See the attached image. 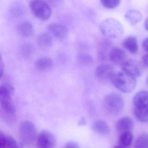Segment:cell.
<instances>
[{"label":"cell","instance_id":"52a82bcc","mask_svg":"<svg viewBox=\"0 0 148 148\" xmlns=\"http://www.w3.org/2000/svg\"><path fill=\"white\" fill-rule=\"evenodd\" d=\"M121 67L123 71L136 78L142 75L145 68L142 62L132 59L126 60Z\"/></svg>","mask_w":148,"mask_h":148},{"label":"cell","instance_id":"5bb4252c","mask_svg":"<svg viewBox=\"0 0 148 148\" xmlns=\"http://www.w3.org/2000/svg\"><path fill=\"white\" fill-rule=\"evenodd\" d=\"M133 136L131 131L120 133L119 137V145L115 148H128L133 143Z\"/></svg>","mask_w":148,"mask_h":148},{"label":"cell","instance_id":"d6986e66","mask_svg":"<svg viewBox=\"0 0 148 148\" xmlns=\"http://www.w3.org/2000/svg\"><path fill=\"white\" fill-rule=\"evenodd\" d=\"M125 19L132 25L138 24L142 20V14L136 10H130L127 11L125 14Z\"/></svg>","mask_w":148,"mask_h":148},{"label":"cell","instance_id":"8fae6325","mask_svg":"<svg viewBox=\"0 0 148 148\" xmlns=\"http://www.w3.org/2000/svg\"><path fill=\"white\" fill-rule=\"evenodd\" d=\"M109 58L110 60L113 64L121 65L126 60V53L121 48L115 47L110 51Z\"/></svg>","mask_w":148,"mask_h":148},{"label":"cell","instance_id":"8992f818","mask_svg":"<svg viewBox=\"0 0 148 148\" xmlns=\"http://www.w3.org/2000/svg\"><path fill=\"white\" fill-rule=\"evenodd\" d=\"M30 9L34 16L42 21L49 19L51 15L50 5L43 0H31Z\"/></svg>","mask_w":148,"mask_h":148},{"label":"cell","instance_id":"4dcf8cb0","mask_svg":"<svg viewBox=\"0 0 148 148\" xmlns=\"http://www.w3.org/2000/svg\"><path fill=\"white\" fill-rule=\"evenodd\" d=\"M148 54H146V55H145L143 57V58H142V63L143 64L144 66H145V67H147L148 65Z\"/></svg>","mask_w":148,"mask_h":148},{"label":"cell","instance_id":"7402d4cb","mask_svg":"<svg viewBox=\"0 0 148 148\" xmlns=\"http://www.w3.org/2000/svg\"><path fill=\"white\" fill-rule=\"evenodd\" d=\"M136 148H148V136L147 133H143L138 136L134 144Z\"/></svg>","mask_w":148,"mask_h":148},{"label":"cell","instance_id":"4fadbf2b","mask_svg":"<svg viewBox=\"0 0 148 148\" xmlns=\"http://www.w3.org/2000/svg\"><path fill=\"white\" fill-rule=\"evenodd\" d=\"M133 104L135 107H148V91L143 90L138 92L133 97Z\"/></svg>","mask_w":148,"mask_h":148},{"label":"cell","instance_id":"44dd1931","mask_svg":"<svg viewBox=\"0 0 148 148\" xmlns=\"http://www.w3.org/2000/svg\"><path fill=\"white\" fill-rule=\"evenodd\" d=\"M37 43L40 46L43 47H48L52 44V39L50 34L47 33H42L37 38Z\"/></svg>","mask_w":148,"mask_h":148},{"label":"cell","instance_id":"7c38bea8","mask_svg":"<svg viewBox=\"0 0 148 148\" xmlns=\"http://www.w3.org/2000/svg\"><path fill=\"white\" fill-rule=\"evenodd\" d=\"M134 127L133 120L129 117L125 116L119 119L116 124V129L120 133L131 131Z\"/></svg>","mask_w":148,"mask_h":148},{"label":"cell","instance_id":"cb8c5ba5","mask_svg":"<svg viewBox=\"0 0 148 148\" xmlns=\"http://www.w3.org/2000/svg\"><path fill=\"white\" fill-rule=\"evenodd\" d=\"M77 61L79 64L84 65H89L93 62V59L90 55L86 53L80 54L78 56Z\"/></svg>","mask_w":148,"mask_h":148},{"label":"cell","instance_id":"836d02e7","mask_svg":"<svg viewBox=\"0 0 148 148\" xmlns=\"http://www.w3.org/2000/svg\"><path fill=\"white\" fill-rule=\"evenodd\" d=\"M4 135L0 133V148H3V140Z\"/></svg>","mask_w":148,"mask_h":148},{"label":"cell","instance_id":"484cf974","mask_svg":"<svg viewBox=\"0 0 148 148\" xmlns=\"http://www.w3.org/2000/svg\"><path fill=\"white\" fill-rule=\"evenodd\" d=\"M33 46L29 43L24 44L21 47V53L25 57H29L34 52Z\"/></svg>","mask_w":148,"mask_h":148},{"label":"cell","instance_id":"30bf717a","mask_svg":"<svg viewBox=\"0 0 148 148\" xmlns=\"http://www.w3.org/2000/svg\"><path fill=\"white\" fill-rule=\"evenodd\" d=\"M47 30L53 37L59 39H64L68 35L67 28L59 23H53L49 24L47 26Z\"/></svg>","mask_w":148,"mask_h":148},{"label":"cell","instance_id":"ffe728a7","mask_svg":"<svg viewBox=\"0 0 148 148\" xmlns=\"http://www.w3.org/2000/svg\"><path fill=\"white\" fill-rule=\"evenodd\" d=\"M133 113L137 119L143 123H146L148 121V107H134Z\"/></svg>","mask_w":148,"mask_h":148},{"label":"cell","instance_id":"5b68a950","mask_svg":"<svg viewBox=\"0 0 148 148\" xmlns=\"http://www.w3.org/2000/svg\"><path fill=\"white\" fill-rule=\"evenodd\" d=\"M20 137L22 143L29 145L36 140L37 130L35 125L31 121H25L21 124L19 128Z\"/></svg>","mask_w":148,"mask_h":148},{"label":"cell","instance_id":"f546056e","mask_svg":"<svg viewBox=\"0 0 148 148\" xmlns=\"http://www.w3.org/2000/svg\"><path fill=\"white\" fill-rule=\"evenodd\" d=\"M4 69V64L2 58V55L0 52V77L3 74Z\"/></svg>","mask_w":148,"mask_h":148},{"label":"cell","instance_id":"ba28073f","mask_svg":"<svg viewBox=\"0 0 148 148\" xmlns=\"http://www.w3.org/2000/svg\"><path fill=\"white\" fill-rule=\"evenodd\" d=\"M116 73L112 66L108 64H102L98 66L95 70V76L101 83H111L112 78Z\"/></svg>","mask_w":148,"mask_h":148},{"label":"cell","instance_id":"1f68e13d","mask_svg":"<svg viewBox=\"0 0 148 148\" xmlns=\"http://www.w3.org/2000/svg\"><path fill=\"white\" fill-rule=\"evenodd\" d=\"M148 38H146L144 40L142 44L143 48L146 52H148Z\"/></svg>","mask_w":148,"mask_h":148},{"label":"cell","instance_id":"d6a6232c","mask_svg":"<svg viewBox=\"0 0 148 148\" xmlns=\"http://www.w3.org/2000/svg\"><path fill=\"white\" fill-rule=\"evenodd\" d=\"M78 124L79 125H84L86 124V121L84 118H82L78 123Z\"/></svg>","mask_w":148,"mask_h":148},{"label":"cell","instance_id":"d4e9b609","mask_svg":"<svg viewBox=\"0 0 148 148\" xmlns=\"http://www.w3.org/2000/svg\"><path fill=\"white\" fill-rule=\"evenodd\" d=\"M121 0H100L103 6L107 9H114L117 7L121 2Z\"/></svg>","mask_w":148,"mask_h":148},{"label":"cell","instance_id":"603a6c76","mask_svg":"<svg viewBox=\"0 0 148 148\" xmlns=\"http://www.w3.org/2000/svg\"><path fill=\"white\" fill-rule=\"evenodd\" d=\"M18 147L17 142L11 136H4L3 141V148H16Z\"/></svg>","mask_w":148,"mask_h":148},{"label":"cell","instance_id":"2e32d148","mask_svg":"<svg viewBox=\"0 0 148 148\" xmlns=\"http://www.w3.org/2000/svg\"><path fill=\"white\" fill-rule=\"evenodd\" d=\"M92 129L97 134L103 136L108 135L110 133V127L104 120H98L95 121L92 125Z\"/></svg>","mask_w":148,"mask_h":148},{"label":"cell","instance_id":"ac0fdd59","mask_svg":"<svg viewBox=\"0 0 148 148\" xmlns=\"http://www.w3.org/2000/svg\"><path fill=\"white\" fill-rule=\"evenodd\" d=\"M123 46L125 49L132 54H136L138 51L137 40L134 36H129L123 42Z\"/></svg>","mask_w":148,"mask_h":148},{"label":"cell","instance_id":"7a4b0ae2","mask_svg":"<svg viewBox=\"0 0 148 148\" xmlns=\"http://www.w3.org/2000/svg\"><path fill=\"white\" fill-rule=\"evenodd\" d=\"M103 106L106 112L112 116L120 114L124 107L123 97L116 92L107 94L103 100Z\"/></svg>","mask_w":148,"mask_h":148},{"label":"cell","instance_id":"4316f807","mask_svg":"<svg viewBox=\"0 0 148 148\" xmlns=\"http://www.w3.org/2000/svg\"><path fill=\"white\" fill-rule=\"evenodd\" d=\"M16 5V9H15L13 6L12 7V9H11V13L13 15H18L21 14L23 12L22 8H21L22 7L21 6H20V5Z\"/></svg>","mask_w":148,"mask_h":148},{"label":"cell","instance_id":"e0dca14e","mask_svg":"<svg viewBox=\"0 0 148 148\" xmlns=\"http://www.w3.org/2000/svg\"><path fill=\"white\" fill-rule=\"evenodd\" d=\"M35 66L36 68L40 71H50L53 67V61L51 58L43 57L37 60Z\"/></svg>","mask_w":148,"mask_h":148},{"label":"cell","instance_id":"f1b7e54d","mask_svg":"<svg viewBox=\"0 0 148 148\" xmlns=\"http://www.w3.org/2000/svg\"><path fill=\"white\" fill-rule=\"evenodd\" d=\"M79 147L78 144L76 142L74 141H69L65 144L64 148H78Z\"/></svg>","mask_w":148,"mask_h":148},{"label":"cell","instance_id":"83f0119b","mask_svg":"<svg viewBox=\"0 0 148 148\" xmlns=\"http://www.w3.org/2000/svg\"><path fill=\"white\" fill-rule=\"evenodd\" d=\"M49 5L52 6H57L60 4L63 0H43Z\"/></svg>","mask_w":148,"mask_h":148},{"label":"cell","instance_id":"3957f363","mask_svg":"<svg viewBox=\"0 0 148 148\" xmlns=\"http://www.w3.org/2000/svg\"><path fill=\"white\" fill-rule=\"evenodd\" d=\"M100 30L104 36L111 39L119 38L124 33L123 25L114 18L106 19L102 21L100 25Z\"/></svg>","mask_w":148,"mask_h":148},{"label":"cell","instance_id":"6da1fadb","mask_svg":"<svg viewBox=\"0 0 148 148\" xmlns=\"http://www.w3.org/2000/svg\"><path fill=\"white\" fill-rule=\"evenodd\" d=\"M111 83L115 87L124 93H130L136 88V78L124 71L115 73Z\"/></svg>","mask_w":148,"mask_h":148},{"label":"cell","instance_id":"9c48e42d","mask_svg":"<svg viewBox=\"0 0 148 148\" xmlns=\"http://www.w3.org/2000/svg\"><path fill=\"white\" fill-rule=\"evenodd\" d=\"M36 140L37 146L39 148H52L56 145L55 136L51 132L47 131L40 132L37 136Z\"/></svg>","mask_w":148,"mask_h":148},{"label":"cell","instance_id":"e575fe53","mask_svg":"<svg viewBox=\"0 0 148 148\" xmlns=\"http://www.w3.org/2000/svg\"><path fill=\"white\" fill-rule=\"evenodd\" d=\"M144 27L146 31L148 30V19L146 20L144 22Z\"/></svg>","mask_w":148,"mask_h":148},{"label":"cell","instance_id":"277c9868","mask_svg":"<svg viewBox=\"0 0 148 148\" xmlns=\"http://www.w3.org/2000/svg\"><path fill=\"white\" fill-rule=\"evenodd\" d=\"M14 90L9 84L0 86V105L5 112L10 114L15 112V107L12 100Z\"/></svg>","mask_w":148,"mask_h":148},{"label":"cell","instance_id":"9a60e30c","mask_svg":"<svg viewBox=\"0 0 148 148\" xmlns=\"http://www.w3.org/2000/svg\"><path fill=\"white\" fill-rule=\"evenodd\" d=\"M19 33L24 37L29 38L33 35L34 29L32 23L28 21H24L19 23L18 27Z\"/></svg>","mask_w":148,"mask_h":148}]
</instances>
